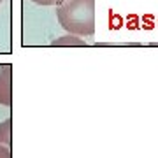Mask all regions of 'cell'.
Here are the masks:
<instances>
[{
  "label": "cell",
  "mask_w": 158,
  "mask_h": 158,
  "mask_svg": "<svg viewBox=\"0 0 158 158\" xmlns=\"http://www.w3.org/2000/svg\"><path fill=\"white\" fill-rule=\"evenodd\" d=\"M56 18L69 34L90 37L95 32V0H63Z\"/></svg>",
  "instance_id": "obj_1"
},
{
  "label": "cell",
  "mask_w": 158,
  "mask_h": 158,
  "mask_svg": "<svg viewBox=\"0 0 158 158\" xmlns=\"http://www.w3.org/2000/svg\"><path fill=\"white\" fill-rule=\"evenodd\" d=\"M12 104V69L11 65L0 70V106L9 107Z\"/></svg>",
  "instance_id": "obj_2"
},
{
  "label": "cell",
  "mask_w": 158,
  "mask_h": 158,
  "mask_svg": "<svg viewBox=\"0 0 158 158\" xmlns=\"http://www.w3.org/2000/svg\"><path fill=\"white\" fill-rule=\"evenodd\" d=\"M53 46H86V42L83 39H77V35L69 34L65 37H60V39L53 40Z\"/></svg>",
  "instance_id": "obj_4"
},
{
  "label": "cell",
  "mask_w": 158,
  "mask_h": 158,
  "mask_svg": "<svg viewBox=\"0 0 158 158\" xmlns=\"http://www.w3.org/2000/svg\"><path fill=\"white\" fill-rule=\"evenodd\" d=\"M2 2H4V0H0V6H2Z\"/></svg>",
  "instance_id": "obj_7"
},
{
  "label": "cell",
  "mask_w": 158,
  "mask_h": 158,
  "mask_svg": "<svg viewBox=\"0 0 158 158\" xmlns=\"http://www.w3.org/2000/svg\"><path fill=\"white\" fill-rule=\"evenodd\" d=\"M35 4H39V6H60L63 0H32Z\"/></svg>",
  "instance_id": "obj_5"
},
{
  "label": "cell",
  "mask_w": 158,
  "mask_h": 158,
  "mask_svg": "<svg viewBox=\"0 0 158 158\" xmlns=\"http://www.w3.org/2000/svg\"><path fill=\"white\" fill-rule=\"evenodd\" d=\"M0 158H12V155H11V148L2 146V144H0Z\"/></svg>",
  "instance_id": "obj_6"
},
{
  "label": "cell",
  "mask_w": 158,
  "mask_h": 158,
  "mask_svg": "<svg viewBox=\"0 0 158 158\" xmlns=\"http://www.w3.org/2000/svg\"><path fill=\"white\" fill-rule=\"evenodd\" d=\"M11 137H12V119L7 118L0 123V144L11 148Z\"/></svg>",
  "instance_id": "obj_3"
}]
</instances>
